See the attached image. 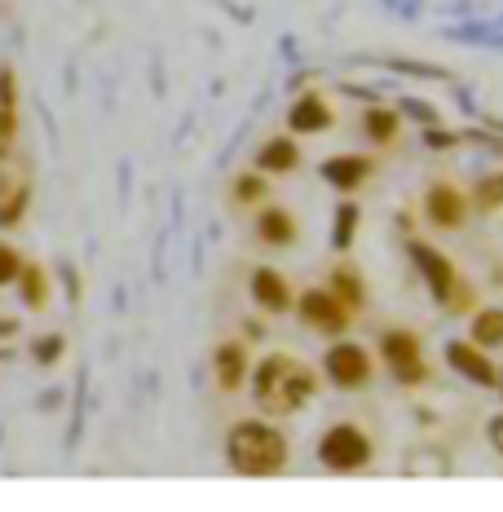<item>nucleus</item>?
Returning <instances> with one entry per match:
<instances>
[{
    "label": "nucleus",
    "instance_id": "25",
    "mask_svg": "<svg viewBox=\"0 0 503 512\" xmlns=\"http://www.w3.org/2000/svg\"><path fill=\"white\" fill-rule=\"evenodd\" d=\"M14 128V120H9V111H0V133H9Z\"/></svg>",
    "mask_w": 503,
    "mask_h": 512
},
{
    "label": "nucleus",
    "instance_id": "5",
    "mask_svg": "<svg viewBox=\"0 0 503 512\" xmlns=\"http://www.w3.org/2000/svg\"><path fill=\"white\" fill-rule=\"evenodd\" d=\"M446 362L473 384H486V389L499 384V367L486 358V345H477V340H451L446 345Z\"/></svg>",
    "mask_w": 503,
    "mask_h": 512
},
{
    "label": "nucleus",
    "instance_id": "2",
    "mask_svg": "<svg viewBox=\"0 0 503 512\" xmlns=\"http://www.w3.org/2000/svg\"><path fill=\"white\" fill-rule=\"evenodd\" d=\"M287 460V446L283 437L274 429H265V424H239V429L230 433V464L239 468V473H278Z\"/></svg>",
    "mask_w": 503,
    "mask_h": 512
},
{
    "label": "nucleus",
    "instance_id": "26",
    "mask_svg": "<svg viewBox=\"0 0 503 512\" xmlns=\"http://www.w3.org/2000/svg\"><path fill=\"white\" fill-rule=\"evenodd\" d=\"M499 389H503V376H499Z\"/></svg>",
    "mask_w": 503,
    "mask_h": 512
},
{
    "label": "nucleus",
    "instance_id": "4",
    "mask_svg": "<svg viewBox=\"0 0 503 512\" xmlns=\"http://www.w3.org/2000/svg\"><path fill=\"white\" fill-rule=\"evenodd\" d=\"M384 362H389V371L402 384H420L428 376L424 354H420V345H415L411 332H389L384 336Z\"/></svg>",
    "mask_w": 503,
    "mask_h": 512
},
{
    "label": "nucleus",
    "instance_id": "23",
    "mask_svg": "<svg viewBox=\"0 0 503 512\" xmlns=\"http://www.w3.org/2000/svg\"><path fill=\"white\" fill-rule=\"evenodd\" d=\"M490 446H495V451L503 455V415H495V420H490Z\"/></svg>",
    "mask_w": 503,
    "mask_h": 512
},
{
    "label": "nucleus",
    "instance_id": "13",
    "mask_svg": "<svg viewBox=\"0 0 503 512\" xmlns=\"http://www.w3.org/2000/svg\"><path fill=\"white\" fill-rule=\"evenodd\" d=\"M473 340L486 349L503 345V309H481V314L473 318Z\"/></svg>",
    "mask_w": 503,
    "mask_h": 512
},
{
    "label": "nucleus",
    "instance_id": "12",
    "mask_svg": "<svg viewBox=\"0 0 503 512\" xmlns=\"http://www.w3.org/2000/svg\"><path fill=\"white\" fill-rule=\"evenodd\" d=\"M243 362H248V354H243L239 345H221L217 349V380H221V389H239Z\"/></svg>",
    "mask_w": 503,
    "mask_h": 512
},
{
    "label": "nucleus",
    "instance_id": "9",
    "mask_svg": "<svg viewBox=\"0 0 503 512\" xmlns=\"http://www.w3.org/2000/svg\"><path fill=\"white\" fill-rule=\"evenodd\" d=\"M301 314H305L309 327H318V332H345L349 327L345 305H340V296H331V292H305Z\"/></svg>",
    "mask_w": 503,
    "mask_h": 512
},
{
    "label": "nucleus",
    "instance_id": "7",
    "mask_svg": "<svg viewBox=\"0 0 503 512\" xmlns=\"http://www.w3.org/2000/svg\"><path fill=\"white\" fill-rule=\"evenodd\" d=\"M327 376L340 384V389H358V384H367L371 376V362H367V349L358 345H336L327 354Z\"/></svg>",
    "mask_w": 503,
    "mask_h": 512
},
{
    "label": "nucleus",
    "instance_id": "24",
    "mask_svg": "<svg viewBox=\"0 0 503 512\" xmlns=\"http://www.w3.org/2000/svg\"><path fill=\"white\" fill-rule=\"evenodd\" d=\"M239 195H243V199L261 195V181H256V177H243V181H239Z\"/></svg>",
    "mask_w": 503,
    "mask_h": 512
},
{
    "label": "nucleus",
    "instance_id": "17",
    "mask_svg": "<svg viewBox=\"0 0 503 512\" xmlns=\"http://www.w3.org/2000/svg\"><path fill=\"white\" fill-rule=\"evenodd\" d=\"M367 133L376 137V142H389V137L398 133V115L393 111H371L367 115Z\"/></svg>",
    "mask_w": 503,
    "mask_h": 512
},
{
    "label": "nucleus",
    "instance_id": "15",
    "mask_svg": "<svg viewBox=\"0 0 503 512\" xmlns=\"http://www.w3.org/2000/svg\"><path fill=\"white\" fill-rule=\"evenodd\" d=\"M296 164V146L292 142H270L261 151V168H274V173H287Z\"/></svg>",
    "mask_w": 503,
    "mask_h": 512
},
{
    "label": "nucleus",
    "instance_id": "20",
    "mask_svg": "<svg viewBox=\"0 0 503 512\" xmlns=\"http://www.w3.org/2000/svg\"><path fill=\"white\" fill-rule=\"evenodd\" d=\"M336 287H340V296H349V301H362V287H358V279H353V274L340 270V274H336Z\"/></svg>",
    "mask_w": 503,
    "mask_h": 512
},
{
    "label": "nucleus",
    "instance_id": "10",
    "mask_svg": "<svg viewBox=\"0 0 503 512\" xmlns=\"http://www.w3.org/2000/svg\"><path fill=\"white\" fill-rule=\"evenodd\" d=\"M252 292H256V301H261L265 309H287V283H283V274H274V270H256V279H252Z\"/></svg>",
    "mask_w": 503,
    "mask_h": 512
},
{
    "label": "nucleus",
    "instance_id": "18",
    "mask_svg": "<svg viewBox=\"0 0 503 512\" xmlns=\"http://www.w3.org/2000/svg\"><path fill=\"white\" fill-rule=\"evenodd\" d=\"M477 208H486V212H495L503 208V177H486L477 186Z\"/></svg>",
    "mask_w": 503,
    "mask_h": 512
},
{
    "label": "nucleus",
    "instance_id": "21",
    "mask_svg": "<svg viewBox=\"0 0 503 512\" xmlns=\"http://www.w3.org/2000/svg\"><path fill=\"white\" fill-rule=\"evenodd\" d=\"M353 221H358V212H353V208H340V226H336V243H349V234H353Z\"/></svg>",
    "mask_w": 503,
    "mask_h": 512
},
{
    "label": "nucleus",
    "instance_id": "16",
    "mask_svg": "<svg viewBox=\"0 0 503 512\" xmlns=\"http://www.w3.org/2000/svg\"><path fill=\"white\" fill-rule=\"evenodd\" d=\"M261 234L270 243H292V217H287V212H265V217H261Z\"/></svg>",
    "mask_w": 503,
    "mask_h": 512
},
{
    "label": "nucleus",
    "instance_id": "11",
    "mask_svg": "<svg viewBox=\"0 0 503 512\" xmlns=\"http://www.w3.org/2000/svg\"><path fill=\"white\" fill-rule=\"evenodd\" d=\"M323 173H327V181H331V186H340V190H353V186H358L362 177L371 173V164H367V159H331V164L323 168Z\"/></svg>",
    "mask_w": 503,
    "mask_h": 512
},
{
    "label": "nucleus",
    "instance_id": "14",
    "mask_svg": "<svg viewBox=\"0 0 503 512\" xmlns=\"http://www.w3.org/2000/svg\"><path fill=\"white\" fill-rule=\"evenodd\" d=\"M327 124H331V115H327V106L318 102V98H301V102H296L292 128H301V133H314V128H327Z\"/></svg>",
    "mask_w": 503,
    "mask_h": 512
},
{
    "label": "nucleus",
    "instance_id": "3",
    "mask_svg": "<svg viewBox=\"0 0 503 512\" xmlns=\"http://www.w3.org/2000/svg\"><path fill=\"white\" fill-rule=\"evenodd\" d=\"M318 455H323L327 468H340V473H349V468H362V464L371 460V442L358 429H353V424H340V429H331L323 437Z\"/></svg>",
    "mask_w": 503,
    "mask_h": 512
},
{
    "label": "nucleus",
    "instance_id": "8",
    "mask_svg": "<svg viewBox=\"0 0 503 512\" xmlns=\"http://www.w3.org/2000/svg\"><path fill=\"white\" fill-rule=\"evenodd\" d=\"M424 208H428V221H433L437 230H459L464 226V195H459L455 186H446V181H437L433 190H428V199H424Z\"/></svg>",
    "mask_w": 503,
    "mask_h": 512
},
{
    "label": "nucleus",
    "instance_id": "1",
    "mask_svg": "<svg viewBox=\"0 0 503 512\" xmlns=\"http://www.w3.org/2000/svg\"><path fill=\"white\" fill-rule=\"evenodd\" d=\"M305 398H314V376L296 358H265L256 371V402L274 415H292Z\"/></svg>",
    "mask_w": 503,
    "mask_h": 512
},
{
    "label": "nucleus",
    "instance_id": "22",
    "mask_svg": "<svg viewBox=\"0 0 503 512\" xmlns=\"http://www.w3.org/2000/svg\"><path fill=\"white\" fill-rule=\"evenodd\" d=\"M14 274H18V256L9 248H0V283H9Z\"/></svg>",
    "mask_w": 503,
    "mask_h": 512
},
{
    "label": "nucleus",
    "instance_id": "19",
    "mask_svg": "<svg viewBox=\"0 0 503 512\" xmlns=\"http://www.w3.org/2000/svg\"><path fill=\"white\" fill-rule=\"evenodd\" d=\"M23 287H27L31 305H40V301H45V283H40V274H36V270H27V274H23Z\"/></svg>",
    "mask_w": 503,
    "mask_h": 512
},
{
    "label": "nucleus",
    "instance_id": "6",
    "mask_svg": "<svg viewBox=\"0 0 503 512\" xmlns=\"http://www.w3.org/2000/svg\"><path fill=\"white\" fill-rule=\"evenodd\" d=\"M411 256H415V265H420V274L428 279V287H433V296L446 305V301H451V292L459 287L451 261H446L437 248H428V243H411Z\"/></svg>",
    "mask_w": 503,
    "mask_h": 512
}]
</instances>
